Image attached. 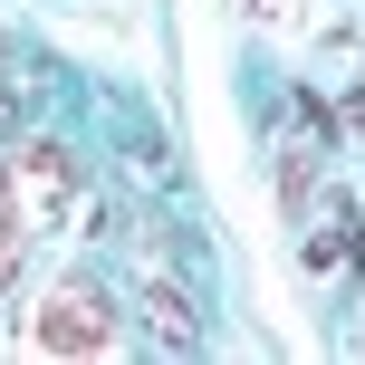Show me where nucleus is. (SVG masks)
<instances>
[{"mask_svg": "<svg viewBox=\"0 0 365 365\" xmlns=\"http://www.w3.org/2000/svg\"><path fill=\"white\" fill-rule=\"evenodd\" d=\"M19 269V221H10V202H0V279Z\"/></svg>", "mask_w": 365, "mask_h": 365, "instance_id": "423d86ee", "label": "nucleus"}, {"mask_svg": "<svg viewBox=\"0 0 365 365\" xmlns=\"http://www.w3.org/2000/svg\"><path fill=\"white\" fill-rule=\"evenodd\" d=\"M356 250H365L356 202H317V212H308V279H346Z\"/></svg>", "mask_w": 365, "mask_h": 365, "instance_id": "20e7f679", "label": "nucleus"}, {"mask_svg": "<svg viewBox=\"0 0 365 365\" xmlns=\"http://www.w3.org/2000/svg\"><path fill=\"white\" fill-rule=\"evenodd\" d=\"M346 125H365V87H356V96H346Z\"/></svg>", "mask_w": 365, "mask_h": 365, "instance_id": "0eeeda50", "label": "nucleus"}, {"mask_svg": "<svg viewBox=\"0 0 365 365\" xmlns=\"http://www.w3.org/2000/svg\"><path fill=\"white\" fill-rule=\"evenodd\" d=\"M317 164H327V115L308 106V96H298L289 115H279V202H308V182H317Z\"/></svg>", "mask_w": 365, "mask_h": 365, "instance_id": "7ed1b4c3", "label": "nucleus"}, {"mask_svg": "<svg viewBox=\"0 0 365 365\" xmlns=\"http://www.w3.org/2000/svg\"><path fill=\"white\" fill-rule=\"evenodd\" d=\"M250 10H259V19H269V10H289V0H250Z\"/></svg>", "mask_w": 365, "mask_h": 365, "instance_id": "6e6552de", "label": "nucleus"}, {"mask_svg": "<svg viewBox=\"0 0 365 365\" xmlns=\"http://www.w3.org/2000/svg\"><path fill=\"white\" fill-rule=\"evenodd\" d=\"M0 202H10L19 240L58 231V221H68V202H77V154L58 145V135H19V145L0 154Z\"/></svg>", "mask_w": 365, "mask_h": 365, "instance_id": "f257e3e1", "label": "nucleus"}, {"mask_svg": "<svg viewBox=\"0 0 365 365\" xmlns=\"http://www.w3.org/2000/svg\"><path fill=\"white\" fill-rule=\"evenodd\" d=\"M29 346L38 356H115L125 346V317L106 308L96 279H58V289L29 308Z\"/></svg>", "mask_w": 365, "mask_h": 365, "instance_id": "f03ea898", "label": "nucleus"}, {"mask_svg": "<svg viewBox=\"0 0 365 365\" xmlns=\"http://www.w3.org/2000/svg\"><path fill=\"white\" fill-rule=\"evenodd\" d=\"M145 336L154 346H173V356H202V317H192V289H173V279H145Z\"/></svg>", "mask_w": 365, "mask_h": 365, "instance_id": "39448f33", "label": "nucleus"}]
</instances>
